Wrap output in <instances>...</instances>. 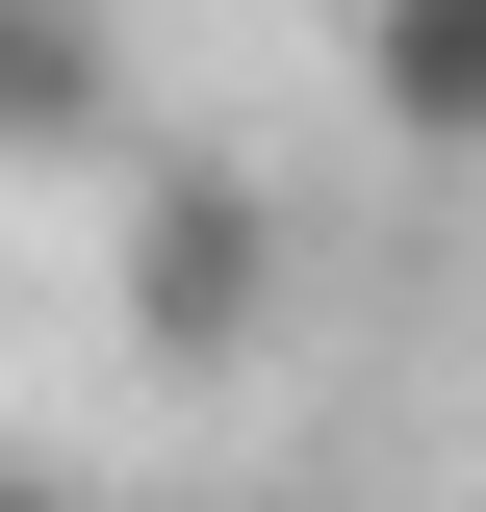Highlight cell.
Instances as JSON below:
<instances>
[{"mask_svg":"<svg viewBox=\"0 0 486 512\" xmlns=\"http://www.w3.org/2000/svg\"><path fill=\"white\" fill-rule=\"evenodd\" d=\"M359 128L384 154H486V0H359Z\"/></svg>","mask_w":486,"mask_h":512,"instance_id":"obj_3","label":"cell"},{"mask_svg":"<svg viewBox=\"0 0 486 512\" xmlns=\"http://www.w3.org/2000/svg\"><path fill=\"white\" fill-rule=\"evenodd\" d=\"M0 154H128V26L103 0H0Z\"/></svg>","mask_w":486,"mask_h":512,"instance_id":"obj_2","label":"cell"},{"mask_svg":"<svg viewBox=\"0 0 486 512\" xmlns=\"http://www.w3.org/2000/svg\"><path fill=\"white\" fill-rule=\"evenodd\" d=\"M0 512H103V487H77V461H26V436H0Z\"/></svg>","mask_w":486,"mask_h":512,"instance_id":"obj_4","label":"cell"},{"mask_svg":"<svg viewBox=\"0 0 486 512\" xmlns=\"http://www.w3.org/2000/svg\"><path fill=\"white\" fill-rule=\"evenodd\" d=\"M282 282H307V231H282V180H256V154H128L103 333H128L154 384H231L256 333H282Z\"/></svg>","mask_w":486,"mask_h":512,"instance_id":"obj_1","label":"cell"}]
</instances>
